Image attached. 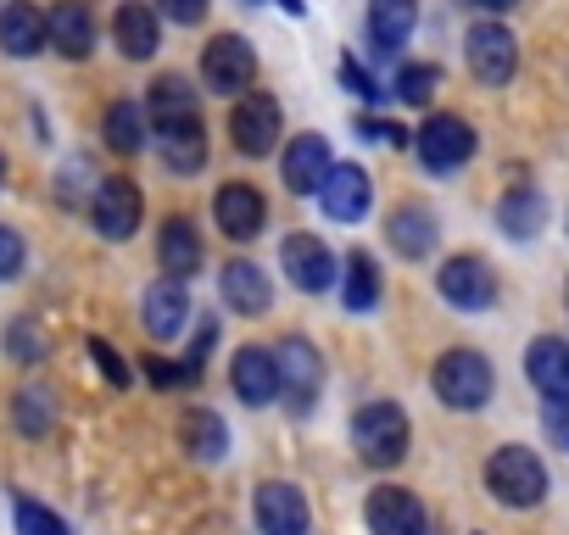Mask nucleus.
<instances>
[{"instance_id":"f257e3e1","label":"nucleus","mask_w":569,"mask_h":535,"mask_svg":"<svg viewBox=\"0 0 569 535\" xmlns=\"http://www.w3.org/2000/svg\"><path fill=\"white\" fill-rule=\"evenodd\" d=\"M408 441H413V424H408V413H402L397 402H369V407H358V418H352V446H358L363 463L391 468V463L408 457Z\"/></svg>"},{"instance_id":"f03ea898","label":"nucleus","mask_w":569,"mask_h":535,"mask_svg":"<svg viewBox=\"0 0 569 535\" xmlns=\"http://www.w3.org/2000/svg\"><path fill=\"white\" fill-rule=\"evenodd\" d=\"M486 485L502 507H536L547 496V468L530 446H497L486 463Z\"/></svg>"},{"instance_id":"7ed1b4c3","label":"nucleus","mask_w":569,"mask_h":535,"mask_svg":"<svg viewBox=\"0 0 569 535\" xmlns=\"http://www.w3.org/2000/svg\"><path fill=\"white\" fill-rule=\"evenodd\" d=\"M430 380H436V396H441L452 413H475V407H486V402H491V385H497L491 363H486L480 352H469V346L447 352V357L436 363Z\"/></svg>"},{"instance_id":"20e7f679","label":"nucleus","mask_w":569,"mask_h":535,"mask_svg":"<svg viewBox=\"0 0 569 535\" xmlns=\"http://www.w3.org/2000/svg\"><path fill=\"white\" fill-rule=\"evenodd\" d=\"M201 79L212 95H246L251 79H257V57L240 34H212L207 51H201Z\"/></svg>"},{"instance_id":"39448f33","label":"nucleus","mask_w":569,"mask_h":535,"mask_svg":"<svg viewBox=\"0 0 569 535\" xmlns=\"http://www.w3.org/2000/svg\"><path fill=\"white\" fill-rule=\"evenodd\" d=\"M413 151H419V162H425L430 173H452V168H463V162L475 157V129H469L463 118H452V112H436V118L413 134Z\"/></svg>"},{"instance_id":"423d86ee","label":"nucleus","mask_w":569,"mask_h":535,"mask_svg":"<svg viewBox=\"0 0 569 535\" xmlns=\"http://www.w3.org/2000/svg\"><path fill=\"white\" fill-rule=\"evenodd\" d=\"M279 101L273 95H240L234 101V112H229V140H234V151L240 157H268L273 145H279Z\"/></svg>"},{"instance_id":"0eeeda50","label":"nucleus","mask_w":569,"mask_h":535,"mask_svg":"<svg viewBox=\"0 0 569 535\" xmlns=\"http://www.w3.org/2000/svg\"><path fill=\"white\" fill-rule=\"evenodd\" d=\"M90 218H96L101 240H129V234L140 229V218H146L140 184H134V179H101V190H96V201H90Z\"/></svg>"},{"instance_id":"6e6552de","label":"nucleus","mask_w":569,"mask_h":535,"mask_svg":"<svg viewBox=\"0 0 569 535\" xmlns=\"http://www.w3.org/2000/svg\"><path fill=\"white\" fill-rule=\"evenodd\" d=\"M513 68H519L513 34H508L502 23H475V34H469V73H475L480 84L502 90V84L513 79Z\"/></svg>"},{"instance_id":"1a4fd4ad","label":"nucleus","mask_w":569,"mask_h":535,"mask_svg":"<svg viewBox=\"0 0 569 535\" xmlns=\"http://www.w3.org/2000/svg\"><path fill=\"white\" fill-rule=\"evenodd\" d=\"M363 518L375 535H425V502L402 485H375L363 502Z\"/></svg>"},{"instance_id":"9d476101","label":"nucleus","mask_w":569,"mask_h":535,"mask_svg":"<svg viewBox=\"0 0 569 535\" xmlns=\"http://www.w3.org/2000/svg\"><path fill=\"white\" fill-rule=\"evenodd\" d=\"M436 285H441V296H447L452 307H463V313H480V307L497 302V274H491L480 256H452L441 274H436Z\"/></svg>"},{"instance_id":"9b49d317","label":"nucleus","mask_w":569,"mask_h":535,"mask_svg":"<svg viewBox=\"0 0 569 535\" xmlns=\"http://www.w3.org/2000/svg\"><path fill=\"white\" fill-rule=\"evenodd\" d=\"M251 513H257V529L262 535H308V502H302L297 485H284V480L257 485Z\"/></svg>"},{"instance_id":"f8f14e48","label":"nucleus","mask_w":569,"mask_h":535,"mask_svg":"<svg viewBox=\"0 0 569 535\" xmlns=\"http://www.w3.org/2000/svg\"><path fill=\"white\" fill-rule=\"evenodd\" d=\"M279 262H284V274H291V285L297 291H330V280H336V256H330V245L319 240V234H291L279 245Z\"/></svg>"},{"instance_id":"ddd939ff","label":"nucleus","mask_w":569,"mask_h":535,"mask_svg":"<svg viewBox=\"0 0 569 535\" xmlns=\"http://www.w3.org/2000/svg\"><path fill=\"white\" fill-rule=\"evenodd\" d=\"M273 357H279V391H291L297 407H313V402H319V385H325V363H319V352H313L302 335H291Z\"/></svg>"},{"instance_id":"4468645a","label":"nucleus","mask_w":569,"mask_h":535,"mask_svg":"<svg viewBox=\"0 0 569 535\" xmlns=\"http://www.w3.org/2000/svg\"><path fill=\"white\" fill-rule=\"evenodd\" d=\"M229 385H234V396H240V402L268 407V402L279 396V357H273V352H262V346H240V352H234V363H229Z\"/></svg>"},{"instance_id":"2eb2a0df","label":"nucleus","mask_w":569,"mask_h":535,"mask_svg":"<svg viewBox=\"0 0 569 535\" xmlns=\"http://www.w3.org/2000/svg\"><path fill=\"white\" fill-rule=\"evenodd\" d=\"M319 201H325V212L336 223H358L369 212V201H375V184H369V173L358 162H347V168H330V179L319 184Z\"/></svg>"},{"instance_id":"dca6fc26","label":"nucleus","mask_w":569,"mask_h":535,"mask_svg":"<svg viewBox=\"0 0 569 535\" xmlns=\"http://www.w3.org/2000/svg\"><path fill=\"white\" fill-rule=\"evenodd\" d=\"M112 40L129 62H151L157 46H162V29H157V7H146V0H123L118 18H112Z\"/></svg>"},{"instance_id":"f3484780","label":"nucleus","mask_w":569,"mask_h":535,"mask_svg":"<svg viewBox=\"0 0 569 535\" xmlns=\"http://www.w3.org/2000/svg\"><path fill=\"white\" fill-rule=\"evenodd\" d=\"M330 145L325 134H297L291 145H284V184H291L297 195H319V184L330 179Z\"/></svg>"},{"instance_id":"a211bd4d","label":"nucleus","mask_w":569,"mask_h":535,"mask_svg":"<svg viewBox=\"0 0 569 535\" xmlns=\"http://www.w3.org/2000/svg\"><path fill=\"white\" fill-rule=\"evenodd\" d=\"M46 46H51L46 12H34L29 0H7V7H0V51L7 57H40Z\"/></svg>"},{"instance_id":"6ab92c4d","label":"nucleus","mask_w":569,"mask_h":535,"mask_svg":"<svg viewBox=\"0 0 569 535\" xmlns=\"http://www.w3.org/2000/svg\"><path fill=\"white\" fill-rule=\"evenodd\" d=\"M46 29H51V46H57L62 57H73V62H84V57L96 51V18H90L84 0H57L51 18H46Z\"/></svg>"},{"instance_id":"aec40b11","label":"nucleus","mask_w":569,"mask_h":535,"mask_svg":"<svg viewBox=\"0 0 569 535\" xmlns=\"http://www.w3.org/2000/svg\"><path fill=\"white\" fill-rule=\"evenodd\" d=\"M223 302H229L240 319H257V313H268L273 285H268V274H262L257 262L234 256V262H223Z\"/></svg>"},{"instance_id":"412c9836","label":"nucleus","mask_w":569,"mask_h":535,"mask_svg":"<svg viewBox=\"0 0 569 535\" xmlns=\"http://www.w3.org/2000/svg\"><path fill=\"white\" fill-rule=\"evenodd\" d=\"M262 218H268V201L251 184H223L218 190V229L229 240H257L262 234Z\"/></svg>"},{"instance_id":"4be33fe9","label":"nucleus","mask_w":569,"mask_h":535,"mask_svg":"<svg viewBox=\"0 0 569 535\" xmlns=\"http://www.w3.org/2000/svg\"><path fill=\"white\" fill-rule=\"evenodd\" d=\"M184 313H190V296H184V285H179L173 274L157 280V285L146 291V302H140L146 335H157V341H173V335L184 330Z\"/></svg>"},{"instance_id":"5701e85b","label":"nucleus","mask_w":569,"mask_h":535,"mask_svg":"<svg viewBox=\"0 0 569 535\" xmlns=\"http://www.w3.org/2000/svg\"><path fill=\"white\" fill-rule=\"evenodd\" d=\"M525 374H530V385H536L541 396H569V341H558V335L530 341Z\"/></svg>"},{"instance_id":"b1692460","label":"nucleus","mask_w":569,"mask_h":535,"mask_svg":"<svg viewBox=\"0 0 569 535\" xmlns=\"http://www.w3.org/2000/svg\"><path fill=\"white\" fill-rule=\"evenodd\" d=\"M157 256H162V268H168L173 280H190L196 268H201V234H196V223L190 218H168L162 234H157Z\"/></svg>"},{"instance_id":"393cba45","label":"nucleus","mask_w":569,"mask_h":535,"mask_svg":"<svg viewBox=\"0 0 569 535\" xmlns=\"http://www.w3.org/2000/svg\"><path fill=\"white\" fill-rule=\"evenodd\" d=\"M413 23H419V0H369V34L386 57L408 46Z\"/></svg>"},{"instance_id":"a878e982","label":"nucleus","mask_w":569,"mask_h":535,"mask_svg":"<svg viewBox=\"0 0 569 535\" xmlns=\"http://www.w3.org/2000/svg\"><path fill=\"white\" fill-rule=\"evenodd\" d=\"M162 140V162L179 168V173H196L201 157H207V134H201V118H184V123H162L157 129Z\"/></svg>"},{"instance_id":"bb28decb","label":"nucleus","mask_w":569,"mask_h":535,"mask_svg":"<svg viewBox=\"0 0 569 535\" xmlns=\"http://www.w3.org/2000/svg\"><path fill=\"white\" fill-rule=\"evenodd\" d=\"M391 245H397L402 256H425V251H436V212L419 206V201L397 206V212H391Z\"/></svg>"},{"instance_id":"cd10ccee","label":"nucleus","mask_w":569,"mask_h":535,"mask_svg":"<svg viewBox=\"0 0 569 535\" xmlns=\"http://www.w3.org/2000/svg\"><path fill=\"white\" fill-rule=\"evenodd\" d=\"M146 112H151V123L162 129V123L201 118V101H196V90H190L179 73H168V79H157V84H151V101H146Z\"/></svg>"},{"instance_id":"c85d7f7f","label":"nucleus","mask_w":569,"mask_h":535,"mask_svg":"<svg viewBox=\"0 0 569 535\" xmlns=\"http://www.w3.org/2000/svg\"><path fill=\"white\" fill-rule=\"evenodd\" d=\"M341 302H347V313H369V307L380 302V268H375V256H369V251H352V256H347V285H341Z\"/></svg>"},{"instance_id":"c756f323","label":"nucleus","mask_w":569,"mask_h":535,"mask_svg":"<svg viewBox=\"0 0 569 535\" xmlns=\"http://www.w3.org/2000/svg\"><path fill=\"white\" fill-rule=\"evenodd\" d=\"M101 134H107V145H112V151L134 157V151L146 145V112H140L134 101H112V107H107V123H101Z\"/></svg>"},{"instance_id":"7c9ffc66","label":"nucleus","mask_w":569,"mask_h":535,"mask_svg":"<svg viewBox=\"0 0 569 535\" xmlns=\"http://www.w3.org/2000/svg\"><path fill=\"white\" fill-rule=\"evenodd\" d=\"M184 446H190V457H201V463H218L223 452H229V430H223V418L218 413H190L184 418Z\"/></svg>"},{"instance_id":"2f4dec72","label":"nucleus","mask_w":569,"mask_h":535,"mask_svg":"<svg viewBox=\"0 0 569 535\" xmlns=\"http://www.w3.org/2000/svg\"><path fill=\"white\" fill-rule=\"evenodd\" d=\"M497 218H502L508 234H536L541 218H547V201H541V190H508V201L497 206Z\"/></svg>"},{"instance_id":"473e14b6","label":"nucleus","mask_w":569,"mask_h":535,"mask_svg":"<svg viewBox=\"0 0 569 535\" xmlns=\"http://www.w3.org/2000/svg\"><path fill=\"white\" fill-rule=\"evenodd\" d=\"M436 90H441V68H436V62H408V68L397 73V95H402L408 107H430Z\"/></svg>"},{"instance_id":"72a5a7b5","label":"nucleus","mask_w":569,"mask_h":535,"mask_svg":"<svg viewBox=\"0 0 569 535\" xmlns=\"http://www.w3.org/2000/svg\"><path fill=\"white\" fill-rule=\"evenodd\" d=\"M18 535H68V524L51 513V507H40V502H18Z\"/></svg>"},{"instance_id":"f704fd0d","label":"nucleus","mask_w":569,"mask_h":535,"mask_svg":"<svg viewBox=\"0 0 569 535\" xmlns=\"http://www.w3.org/2000/svg\"><path fill=\"white\" fill-rule=\"evenodd\" d=\"M541 430H547L552 446L569 452V396H547V402H541Z\"/></svg>"},{"instance_id":"c9c22d12","label":"nucleus","mask_w":569,"mask_h":535,"mask_svg":"<svg viewBox=\"0 0 569 535\" xmlns=\"http://www.w3.org/2000/svg\"><path fill=\"white\" fill-rule=\"evenodd\" d=\"M23 256H29L23 234L0 223V280H18V274H23Z\"/></svg>"},{"instance_id":"e433bc0d","label":"nucleus","mask_w":569,"mask_h":535,"mask_svg":"<svg viewBox=\"0 0 569 535\" xmlns=\"http://www.w3.org/2000/svg\"><path fill=\"white\" fill-rule=\"evenodd\" d=\"M341 84L352 90V95H363V101H375L380 95V84L363 73V62H352V57H341Z\"/></svg>"},{"instance_id":"4c0bfd02","label":"nucleus","mask_w":569,"mask_h":535,"mask_svg":"<svg viewBox=\"0 0 569 535\" xmlns=\"http://www.w3.org/2000/svg\"><path fill=\"white\" fill-rule=\"evenodd\" d=\"M46 418H51V413H46V396H40V391H23V396H18V424H23V430H46Z\"/></svg>"},{"instance_id":"58836bf2","label":"nucleus","mask_w":569,"mask_h":535,"mask_svg":"<svg viewBox=\"0 0 569 535\" xmlns=\"http://www.w3.org/2000/svg\"><path fill=\"white\" fill-rule=\"evenodd\" d=\"M90 352H96V363H101V374H107L112 385H129V369H123V357H118L107 341H90Z\"/></svg>"},{"instance_id":"ea45409f","label":"nucleus","mask_w":569,"mask_h":535,"mask_svg":"<svg viewBox=\"0 0 569 535\" xmlns=\"http://www.w3.org/2000/svg\"><path fill=\"white\" fill-rule=\"evenodd\" d=\"M157 12H162V18H173V23H201L207 0H157Z\"/></svg>"},{"instance_id":"a19ab883","label":"nucleus","mask_w":569,"mask_h":535,"mask_svg":"<svg viewBox=\"0 0 569 535\" xmlns=\"http://www.w3.org/2000/svg\"><path fill=\"white\" fill-rule=\"evenodd\" d=\"M363 140H380V145H408V129L380 123V118H363Z\"/></svg>"},{"instance_id":"79ce46f5","label":"nucleus","mask_w":569,"mask_h":535,"mask_svg":"<svg viewBox=\"0 0 569 535\" xmlns=\"http://www.w3.org/2000/svg\"><path fill=\"white\" fill-rule=\"evenodd\" d=\"M12 352H18V363H34V357H40V335H29V330H12Z\"/></svg>"},{"instance_id":"37998d69","label":"nucleus","mask_w":569,"mask_h":535,"mask_svg":"<svg viewBox=\"0 0 569 535\" xmlns=\"http://www.w3.org/2000/svg\"><path fill=\"white\" fill-rule=\"evenodd\" d=\"M475 7H486V12H513L519 0H475Z\"/></svg>"},{"instance_id":"c03bdc74","label":"nucleus","mask_w":569,"mask_h":535,"mask_svg":"<svg viewBox=\"0 0 569 535\" xmlns=\"http://www.w3.org/2000/svg\"><path fill=\"white\" fill-rule=\"evenodd\" d=\"M0 179H7V157H0Z\"/></svg>"}]
</instances>
